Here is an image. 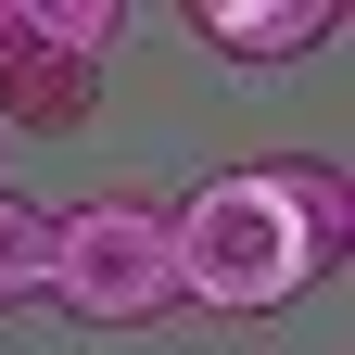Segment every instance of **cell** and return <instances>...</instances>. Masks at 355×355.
<instances>
[{"label":"cell","instance_id":"cell-1","mask_svg":"<svg viewBox=\"0 0 355 355\" xmlns=\"http://www.w3.org/2000/svg\"><path fill=\"white\" fill-rule=\"evenodd\" d=\"M165 266H178V318H279L304 279H330L266 165L191 178V191L165 203Z\"/></svg>","mask_w":355,"mask_h":355},{"label":"cell","instance_id":"cell-2","mask_svg":"<svg viewBox=\"0 0 355 355\" xmlns=\"http://www.w3.org/2000/svg\"><path fill=\"white\" fill-rule=\"evenodd\" d=\"M76 330H153L178 318V266H165V191H89L51 216V279Z\"/></svg>","mask_w":355,"mask_h":355},{"label":"cell","instance_id":"cell-3","mask_svg":"<svg viewBox=\"0 0 355 355\" xmlns=\"http://www.w3.org/2000/svg\"><path fill=\"white\" fill-rule=\"evenodd\" d=\"M191 38L216 64H304L343 38V0H191Z\"/></svg>","mask_w":355,"mask_h":355},{"label":"cell","instance_id":"cell-4","mask_svg":"<svg viewBox=\"0 0 355 355\" xmlns=\"http://www.w3.org/2000/svg\"><path fill=\"white\" fill-rule=\"evenodd\" d=\"M0 114L38 127V140H64V127L102 114V76H89V64H51V51H13V64H0Z\"/></svg>","mask_w":355,"mask_h":355},{"label":"cell","instance_id":"cell-5","mask_svg":"<svg viewBox=\"0 0 355 355\" xmlns=\"http://www.w3.org/2000/svg\"><path fill=\"white\" fill-rule=\"evenodd\" d=\"M266 178H279V203L304 216L318 266H343V254H355V178H343V165H318V153H266Z\"/></svg>","mask_w":355,"mask_h":355},{"label":"cell","instance_id":"cell-6","mask_svg":"<svg viewBox=\"0 0 355 355\" xmlns=\"http://www.w3.org/2000/svg\"><path fill=\"white\" fill-rule=\"evenodd\" d=\"M38 279H51V216H38L26 191H0V318L38 304Z\"/></svg>","mask_w":355,"mask_h":355}]
</instances>
